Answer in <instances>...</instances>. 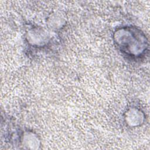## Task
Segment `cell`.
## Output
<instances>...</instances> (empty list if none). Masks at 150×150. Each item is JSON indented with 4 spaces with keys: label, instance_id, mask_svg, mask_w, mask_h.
Returning <instances> with one entry per match:
<instances>
[{
    "label": "cell",
    "instance_id": "1",
    "mask_svg": "<svg viewBox=\"0 0 150 150\" xmlns=\"http://www.w3.org/2000/svg\"><path fill=\"white\" fill-rule=\"evenodd\" d=\"M115 38L121 50L126 54L138 56L145 50L146 41L145 36L135 29L123 28L117 32Z\"/></svg>",
    "mask_w": 150,
    "mask_h": 150
}]
</instances>
